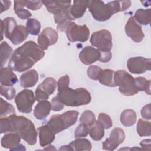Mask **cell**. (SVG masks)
Listing matches in <instances>:
<instances>
[{
    "instance_id": "obj_42",
    "label": "cell",
    "mask_w": 151,
    "mask_h": 151,
    "mask_svg": "<svg viewBox=\"0 0 151 151\" xmlns=\"http://www.w3.org/2000/svg\"><path fill=\"white\" fill-rule=\"evenodd\" d=\"M0 132L1 133H6L11 132L10 123L8 117H1L0 119Z\"/></svg>"
},
{
    "instance_id": "obj_18",
    "label": "cell",
    "mask_w": 151,
    "mask_h": 151,
    "mask_svg": "<svg viewBox=\"0 0 151 151\" xmlns=\"http://www.w3.org/2000/svg\"><path fill=\"white\" fill-rule=\"evenodd\" d=\"M71 1H42L47 11L54 15L60 12L64 8L71 5Z\"/></svg>"
},
{
    "instance_id": "obj_32",
    "label": "cell",
    "mask_w": 151,
    "mask_h": 151,
    "mask_svg": "<svg viewBox=\"0 0 151 151\" xmlns=\"http://www.w3.org/2000/svg\"><path fill=\"white\" fill-rule=\"evenodd\" d=\"M136 130L140 136H150L151 134L150 122L145 121L141 119H139L137 123Z\"/></svg>"
},
{
    "instance_id": "obj_19",
    "label": "cell",
    "mask_w": 151,
    "mask_h": 151,
    "mask_svg": "<svg viewBox=\"0 0 151 151\" xmlns=\"http://www.w3.org/2000/svg\"><path fill=\"white\" fill-rule=\"evenodd\" d=\"M88 1H74L70 8V15L72 20L81 18L87 8Z\"/></svg>"
},
{
    "instance_id": "obj_35",
    "label": "cell",
    "mask_w": 151,
    "mask_h": 151,
    "mask_svg": "<svg viewBox=\"0 0 151 151\" xmlns=\"http://www.w3.org/2000/svg\"><path fill=\"white\" fill-rule=\"evenodd\" d=\"M96 122V116L94 113L91 110H85L81 114L80 117V122L91 126Z\"/></svg>"
},
{
    "instance_id": "obj_33",
    "label": "cell",
    "mask_w": 151,
    "mask_h": 151,
    "mask_svg": "<svg viewBox=\"0 0 151 151\" xmlns=\"http://www.w3.org/2000/svg\"><path fill=\"white\" fill-rule=\"evenodd\" d=\"M26 28L29 34L37 35L39 34L41 29V24L35 18H29L26 22Z\"/></svg>"
},
{
    "instance_id": "obj_29",
    "label": "cell",
    "mask_w": 151,
    "mask_h": 151,
    "mask_svg": "<svg viewBox=\"0 0 151 151\" xmlns=\"http://www.w3.org/2000/svg\"><path fill=\"white\" fill-rule=\"evenodd\" d=\"M57 85V83L54 78L47 77L38 86V87L50 96L54 93L56 89Z\"/></svg>"
},
{
    "instance_id": "obj_46",
    "label": "cell",
    "mask_w": 151,
    "mask_h": 151,
    "mask_svg": "<svg viewBox=\"0 0 151 151\" xmlns=\"http://www.w3.org/2000/svg\"><path fill=\"white\" fill-rule=\"evenodd\" d=\"M41 1H27L26 7L31 10L36 11L39 9L42 5Z\"/></svg>"
},
{
    "instance_id": "obj_12",
    "label": "cell",
    "mask_w": 151,
    "mask_h": 151,
    "mask_svg": "<svg viewBox=\"0 0 151 151\" xmlns=\"http://www.w3.org/2000/svg\"><path fill=\"white\" fill-rule=\"evenodd\" d=\"M126 35L135 42H140L145 37L142 27L136 21L134 17H130L125 25Z\"/></svg>"
},
{
    "instance_id": "obj_20",
    "label": "cell",
    "mask_w": 151,
    "mask_h": 151,
    "mask_svg": "<svg viewBox=\"0 0 151 151\" xmlns=\"http://www.w3.org/2000/svg\"><path fill=\"white\" fill-rule=\"evenodd\" d=\"M1 40H3L4 34L5 37L10 40L11 36L15 27L17 26V21L13 17H6L3 20H1Z\"/></svg>"
},
{
    "instance_id": "obj_6",
    "label": "cell",
    "mask_w": 151,
    "mask_h": 151,
    "mask_svg": "<svg viewBox=\"0 0 151 151\" xmlns=\"http://www.w3.org/2000/svg\"><path fill=\"white\" fill-rule=\"evenodd\" d=\"M114 81L116 86H119L120 92L124 96H134L139 92L136 87L134 78L125 70L115 71Z\"/></svg>"
},
{
    "instance_id": "obj_15",
    "label": "cell",
    "mask_w": 151,
    "mask_h": 151,
    "mask_svg": "<svg viewBox=\"0 0 151 151\" xmlns=\"http://www.w3.org/2000/svg\"><path fill=\"white\" fill-rule=\"evenodd\" d=\"M21 136L17 132H9L1 139V146L4 148L14 150L20 144Z\"/></svg>"
},
{
    "instance_id": "obj_25",
    "label": "cell",
    "mask_w": 151,
    "mask_h": 151,
    "mask_svg": "<svg viewBox=\"0 0 151 151\" xmlns=\"http://www.w3.org/2000/svg\"><path fill=\"white\" fill-rule=\"evenodd\" d=\"M137 116L136 112L132 109H126L120 114L121 123L126 126L130 127L134 125L136 122Z\"/></svg>"
},
{
    "instance_id": "obj_40",
    "label": "cell",
    "mask_w": 151,
    "mask_h": 151,
    "mask_svg": "<svg viewBox=\"0 0 151 151\" xmlns=\"http://www.w3.org/2000/svg\"><path fill=\"white\" fill-rule=\"evenodd\" d=\"M37 41L39 47L44 51L47 50L48 47L51 45L48 38L42 32L38 35Z\"/></svg>"
},
{
    "instance_id": "obj_39",
    "label": "cell",
    "mask_w": 151,
    "mask_h": 151,
    "mask_svg": "<svg viewBox=\"0 0 151 151\" xmlns=\"http://www.w3.org/2000/svg\"><path fill=\"white\" fill-rule=\"evenodd\" d=\"M88 132H89V127L87 125L81 123V124H80L78 126L76 130H75L74 136L76 138L86 137L88 134Z\"/></svg>"
},
{
    "instance_id": "obj_23",
    "label": "cell",
    "mask_w": 151,
    "mask_h": 151,
    "mask_svg": "<svg viewBox=\"0 0 151 151\" xmlns=\"http://www.w3.org/2000/svg\"><path fill=\"white\" fill-rule=\"evenodd\" d=\"M115 71L111 69L102 70L99 76L98 80L103 85L108 87H116L114 81Z\"/></svg>"
},
{
    "instance_id": "obj_4",
    "label": "cell",
    "mask_w": 151,
    "mask_h": 151,
    "mask_svg": "<svg viewBox=\"0 0 151 151\" xmlns=\"http://www.w3.org/2000/svg\"><path fill=\"white\" fill-rule=\"evenodd\" d=\"M57 96L64 105L71 107L87 105L91 100L90 93L84 88L73 89L66 87L58 90Z\"/></svg>"
},
{
    "instance_id": "obj_9",
    "label": "cell",
    "mask_w": 151,
    "mask_h": 151,
    "mask_svg": "<svg viewBox=\"0 0 151 151\" xmlns=\"http://www.w3.org/2000/svg\"><path fill=\"white\" fill-rule=\"evenodd\" d=\"M35 101V97L33 91L28 89H24L18 93L15 99L18 111L23 113H29L32 111Z\"/></svg>"
},
{
    "instance_id": "obj_38",
    "label": "cell",
    "mask_w": 151,
    "mask_h": 151,
    "mask_svg": "<svg viewBox=\"0 0 151 151\" xmlns=\"http://www.w3.org/2000/svg\"><path fill=\"white\" fill-rule=\"evenodd\" d=\"M97 121L103 126L104 129H109L112 126V120L111 117L107 114L101 113L98 116Z\"/></svg>"
},
{
    "instance_id": "obj_21",
    "label": "cell",
    "mask_w": 151,
    "mask_h": 151,
    "mask_svg": "<svg viewBox=\"0 0 151 151\" xmlns=\"http://www.w3.org/2000/svg\"><path fill=\"white\" fill-rule=\"evenodd\" d=\"M51 110V103L48 100L39 101L34 108V115L38 120H44L49 115Z\"/></svg>"
},
{
    "instance_id": "obj_43",
    "label": "cell",
    "mask_w": 151,
    "mask_h": 151,
    "mask_svg": "<svg viewBox=\"0 0 151 151\" xmlns=\"http://www.w3.org/2000/svg\"><path fill=\"white\" fill-rule=\"evenodd\" d=\"M51 109L54 111H59L63 109L64 104L59 100V99L56 96L54 97L51 101Z\"/></svg>"
},
{
    "instance_id": "obj_27",
    "label": "cell",
    "mask_w": 151,
    "mask_h": 151,
    "mask_svg": "<svg viewBox=\"0 0 151 151\" xmlns=\"http://www.w3.org/2000/svg\"><path fill=\"white\" fill-rule=\"evenodd\" d=\"M136 21L141 25H147L150 24L151 19V9H137L133 16Z\"/></svg>"
},
{
    "instance_id": "obj_49",
    "label": "cell",
    "mask_w": 151,
    "mask_h": 151,
    "mask_svg": "<svg viewBox=\"0 0 151 151\" xmlns=\"http://www.w3.org/2000/svg\"><path fill=\"white\" fill-rule=\"evenodd\" d=\"M11 5V1H1V11L0 13H2L4 11L8 10Z\"/></svg>"
},
{
    "instance_id": "obj_50",
    "label": "cell",
    "mask_w": 151,
    "mask_h": 151,
    "mask_svg": "<svg viewBox=\"0 0 151 151\" xmlns=\"http://www.w3.org/2000/svg\"><path fill=\"white\" fill-rule=\"evenodd\" d=\"M150 141L151 140L150 139H145L141 141V142L140 143V145L142 147L143 150H150Z\"/></svg>"
},
{
    "instance_id": "obj_16",
    "label": "cell",
    "mask_w": 151,
    "mask_h": 151,
    "mask_svg": "<svg viewBox=\"0 0 151 151\" xmlns=\"http://www.w3.org/2000/svg\"><path fill=\"white\" fill-rule=\"evenodd\" d=\"M18 81V78L12 70L9 67L1 68L0 83L2 86L6 87H11Z\"/></svg>"
},
{
    "instance_id": "obj_8",
    "label": "cell",
    "mask_w": 151,
    "mask_h": 151,
    "mask_svg": "<svg viewBox=\"0 0 151 151\" xmlns=\"http://www.w3.org/2000/svg\"><path fill=\"white\" fill-rule=\"evenodd\" d=\"M68 40L71 42L87 41L90 37V31L86 25H78L74 22H70L65 29Z\"/></svg>"
},
{
    "instance_id": "obj_41",
    "label": "cell",
    "mask_w": 151,
    "mask_h": 151,
    "mask_svg": "<svg viewBox=\"0 0 151 151\" xmlns=\"http://www.w3.org/2000/svg\"><path fill=\"white\" fill-rule=\"evenodd\" d=\"M101 70L102 69L97 65H91L87 69V76L90 78L92 80H98L99 76Z\"/></svg>"
},
{
    "instance_id": "obj_31",
    "label": "cell",
    "mask_w": 151,
    "mask_h": 151,
    "mask_svg": "<svg viewBox=\"0 0 151 151\" xmlns=\"http://www.w3.org/2000/svg\"><path fill=\"white\" fill-rule=\"evenodd\" d=\"M13 50L6 41H3L1 44V67H3L8 60L11 57Z\"/></svg>"
},
{
    "instance_id": "obj_34",
    "label": "cell",
    "mask_w": 151,
    "mask_h": 151,
    "mask_svg": "<svg viewBox=\"0 0 151 151\" xmlns=\"http://www.w3.org/2000/svg\"><path fill=\"white\" fill-rule=\"evenodd\" d=\"M0 104H1V111H0L1 117H2L3 116L5 117L8 114H12L15 113V110L14 107L11 104L4 100L2 98H0Z\"/></svg>"
},
{
    "instance_id": "obj_37",
    "label": "cell",
    "mask_w": 151,
    "mask_h": 151,
    "mask_svg": "<svg viewBox=\"0 0 151 151\" xmlns=\"http://www.w3.org/2000/svg\"><path fill=\"white\" fill-rule=\"evenodd\" d=\"M1 94L8 100H12L16 93L15 89L12 87H6L1 85L0 87Z\"/></svg>"
},
{
    "instance_id": "obj_28",
    "label": "cell",
    "mask_w": 151,
    "mask_h": 151,
    "mask_svg": "<svg viewBox=\"0 0 151 151\" xmlns=\"http://www.w3.org/2000/svg\"><path fill=\"white\" fill-rule=\"evenodd\" d=\"M88 133L93 140L99 141L104 136V128L98 121L96 120V122L89 127Z\"/></svg>"
},
{
    "instance_id": "obj_14",
    "label": "cell",
    "mask_w": 151,
    "mask_h": 151,
    "mask_svg": "<svg viewBox=\"0 0 151 151\" xmlns=\"http://www.w3.org/2000/svg\"><path fill=\"white\" fill-rule=\"evenodd\" d=\"M37 130L39 134L40 145L41 147L46 146L55 139V133L47 124L40 126Z\"/></svg>"
},
{
    "instance_id": "obj_7",
    "label": "cell",
    "mask_w": 151,
    "mask_h": 151,
    "mask_svg": "<svg viewBox=\"0 0 151 151\" xmlns=\"http://www.w3.org/2000/svg\"><path fill=\"white\" fill-rule=\"evenodd\" d=\"M91 44L101 51H110L112 48V36L107 29H101L93 32L90 40Z\"/></svg>"
},
{
    "instance_id": "obj_22",
    "label": "cell",
    "mask_w": 151,
    "mask_h": 151,
    "mask_svg": "<svg viewBox=\"0 0 151 151\" xmlns=\"http://www.w3.org/2000/svg\"><path fill=\"white\" fill-rule=\"evenodd\" d=\"M28 34L26 27L21 25H17L12 32L10 40L13 44L18 45L27 38Z\"/></svg>"
},
{
    "instance_id": "obj_3",
    "label": "cell",
    "mask_w": 151,
    "mask_h": 151,
    "mask_svg": "<svg viewBox=\"0 0 151 151\" xmlns=\"http://www.w3.org/2000/svg\"><path fill=\"white\" fill-rule=\"evenodd\" d=\"M8 117L10 123L11 132L18 133L29 145H34L37 143V132L31 120L15 114H10Z\"/></svg>"
},
{
    "instance_id": "obj_36",
    "label": "cell",
    "mask_w": 151,
    "mask_h": 151,
    "mask_svg": "<svg viewBox=\"0 0 151 151\" xmlns=\"http://www.w3.org/2000/svg\"><path fill=\"white\" fill-rule=\"evenodd\" d=\"M42 32L45 34L46 36L48 38L51 45L55 44L57 42L58 35V33L54 29L51 27H46L42 30Z\"/></svg>"
},
{
    "instance_id": "obj_11",
    "label": "cell",
    "mask_w": 151,
    "mask_h": 151,
    "mask_svg": "<svg viewBox=\"0 0 151 151\" xmlns=\"http://www.w3.org/2000/svg\"><path fill=\"white\" fill-rule=\"evenodd\" d=\"M125 134L123 129L115 127L110 133L109 138H107L102 143V149L106 150H114L118 146L123 142Z\"/></svg>"
},
{
    "instance_id": "obj_13",
    "label": "cell",
    "mask_w": 151,
    "mask_h": 151,
    "mask_svg": "<svg viewBox=\"0 0 151 151\" xmlns=\"http://www.w3.org/2000/svg\"><path fill=\"white\" fill-rule=\"evenodd\" d=\"M79 59L85 65L91 64L97 61H99L100 52L91 46L85 47L79 54Z\"/></svg>"
},
{
    "instance_id": "obj_48",
    "label": "cell",
    "mask_w": 151,
    "mask_h": 151,
    "mask_svg": "<svg viewBox=\"0 0 151 151\" xmlns=\"http://www.w3.org/2000/svg\"><path fill=\"white\" fill-rule=\"evenodd\" d=\"M100 57L99 61L102 63H107L110 61L112 57V54L111 51H100Z\"/></svg>"
},
{
    "instance_id": "obj_26",
    "label": "cell",
    "mask_w": 151,
    "mask_h": 151,
    "mask_svg": "<svg viewBox=\"0 0 151 151\" xmlns=\"http://www.w3.org/2000/svg\"><path fill=\"white\" fill-rule=\"evenodd\" d=\"M69 146L71 150L89 151L91 149L92 145L91 142L85 138H77L69 143Z\"/></svg>"
},
{
    "instance_id": "obj_44",
    "label": "cell",
    "mask_w": 151,
    "mask_h": 151,
    "mask_svg": "<svg viewBox=\"0 0 151 151\" xmlns=\"http://www.w3.org/2000/svg\"><path fill=\"white\" fill-rule=\"evenodd\" d=\"M35 100L37 101H41L44 100H47L49 97V95L37 87L35 91Z\"/></svg>"
},
{
    "instance_id": "obj_1",
    "label": "cell",
    "mask_w": 151,
    "mask_h": 151,
    "mask_svg": "<svg viewBox=\"0 0 151 151\" xmlns=\"http://www.w3.org/2000/svg\"><path fill=\"white\" fill-rule=\"evenodd\" d=\"M45 52L34 41H28L19 47L13 52L8 67L17 72H23L32 67L42 59Z\"/></svg>"
},
{
    "instance_id": "obj_2",
    "label": "cell",
    "mask_w": 151,
    "mask_h": 151,
    "mask_svg": "<svg viewBox=\"0 0 151 151\" xmlns=\"http://www.w3.org/2000/svg\"><path fill=\"white\" fill-rule=\"evenodd\" d=\"M130 1H114L105 4L100 0L88 1L87 8L93 17L98 21H106L114 14L128 9Z\"/></svg>"
},
{
    "instance_id": "obj_47",
    "label": "cell",
    "mask_w": 151,
    "mask_h": 151,
    "mask_svg": "<svg viewBox=\"0 0 151 151\" xmlns=\"http://www.w3.org/2000/svg\"><path fill=\"white\" fill-rule=\"evenodd\" d=\"M141 116L144 119L150 120L151 118L150 103H149L142 107L140 111Z\"/></svg>"
},
{
    "instance_id": "obj_30",
    "label": "cell",
    "mask_w": 151,
    "mask_h": 151,
    "mask_svg": "<svg viewBox=\"0 0 151 151\" xmlns=\"http://www.w3.org/2000/svg\"><path fill=\"white\" fill-rule=\"evenodd\" d=\"M135 85L138 91H144L148 95H150L151 81L143 77H137L134 78Z\"/></svg>"
},
{
    "instance_id": "obj_10",
    "label": "cell",
    "mask_w": 151,
    "mask_h": 151,
    "mask_svg": "<svg viewBox=\"0 0 151 151\" xmlns=\"http://www.w3.org/2000/svg\"><path fill=\"white\" fill-rule=\"evenodd\" d=\"M127 67L132 74H143L151 69V59L143 57L130 58L127 61Z\"/></svg>"
},
{
    "instance_id": "obj_45",
    "label": "cell",
    "mask_w": 151,
    "mask_h": 151,
    "mask_svg": "<svg viewBox=\"0 0 151 151\" xmlns=\"http://www.w3.org/2000/svg\"><path fill=\"white\" fill-rule=\"evenodd\" d=\"M69 84H70V78L68 75H65L60 77L57 81L58 90L66 87H69Z\"/></svg>"
},
{
    "instance_id": "obj_17",
    "label": "cell",
    "mask_w": 151,
    "mask_h": 151,
    "mask_svg": "<svg viewBox=\"0 0 151 151\" xmlns=\"http://www.w3.org/2000/svg\"><path fill=\"white\" fill-rule=\"evenodd\" d=\"M37 71L32 69L22 74L20 77V84L24 88H29L34 86L38 80Z\"/></svg>"
},
{
    "instance_id": "obj_5",
    "label": "cell",
    "mask_w": 151,
    "mask_h": 151,
    "mask_svg": "<svg viewBox=\"0 0 151 151\" xmlns=\"http://www.w3.org/2000/svg\"><path fill=\"white\" fill-rule=\"evenodd\" d=\"M78 114L79 113L76 110H69L61 114H54L50 117L47 124L57 134L74 125Z\"/></svg>"
},
{
    "instance_id": "obj_24",
    "label": "cell",
    "mask_w": 151,
    "mask_h": 151,
    "mask_svg": "<svg viewBox=\"0 0 151 151\" xmlns=\"http://www.w3.org/2000/svg\"><path fill=\"white\" fill-rule=\"evenodd\" d=\"M27 1H15L14 9L18 18L21 19H29L32 14L28 10L24 9L26 7Z\"/></svg>"
}]
</instances>
